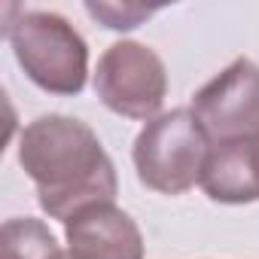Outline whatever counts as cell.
Returning a JSON list of instances; mask_svg holds the SVG:
<instances>
[{"mask_svg": "<svg viewBox=\"0 0 259 259\" xmlns=\"http://www.w3.org/2000/svg\"><path fill=\"white\" fill-rule=\"evenodd\" d=\"M19 165L37 186V201L52 220L110 204L116 198V168L98 135L70 116H40L19 138Z\"/></svg>", "mask_w": 259, "mask_h": 259, "instance_id": "1", "label": "cell"}, {"mask_svg": "<svg viewBox=\"0 0 259 259\" xmlns=\"http://www.w3.org/2000/svg\"><path fill=\"white\" fill-rule=\"evenodd\" d=\"M16 61L34 85L52 95H79L89 76V46L58 13L22 10L4 28Z\"/></svg>", "mask_w": 259, "mask_h": 259, "instance_id": "2", "label": "cell"}, {"mask_svg": "<svg viewBox=\"0 0 259 259\" xmlns=\"http://www.w3.org/2000/svg\"><path fill=\"white\" fill-rule=\"evenodd\" d=\"M213 144L192 110L177 107L144 125L135 141V168L147 189L180 195L201 183Z\"/></svg>", "mask_w": 259, "mask_h": 259, "instance_id": "3", "label": "cell"}, {"mask_svg": "<svg viewBox=\"0 0 259 259\" xmlns=\"http://www.w3.org/2000/svg\"><path fill=\"white\" fill-rule=\"evenodd\" d=\"M95 95L107 110L125 119L153 122L162 116L159 110L168 95L165 61L144 43L119 40L98 58Z\"/></svg>", "mask_w": 259, "mask_h": 259, "instance_id": "4", "label": "cell"}, {"mask_svg": "<svg viewBox=\"0 0 259 259\" xmlns=\"http://www.w3.org/2000/svg\"><path fill=\"white\" fill-rule=\"evenodd\" d=\"M189 110L213 147L259 135V67L250 58H235L195 92Z\"/></svg>", "mask_w": 259, "mask_h": 259, "instance_id": "5", "label": "cell"}, {"mask_svg": "<svg viewBox=\"0 0 259 259\" xmlns=\"http://www.w3.org/2000/svg\"><path fill=\"white\" fill-rule=\"evenodd\" d=\"M70 259H144V235L138 223L110 204H95L64 223Z\"/></svg>", "mask_w": 259, "mask_h": 259, "instance_id": "6", "label": "cell"}, {"mask_svg": "<svg viewBox=\"0 0 259 259\" xmlns=\"http://www.w3.org/2000/svg\"><path fill=\"white\" fill-rule=\"evenodd\" d=\"M201 189L207 192V198L223 204L259 201V165H256L250 138L220 144L210 150L201 174Z\"/></svg>", "mask_w": 259, "mask_h": 259, "instance_id": "7", "label": "cell"}, {"mask_svg": "<svg viewBox=\"0 0 259 259\" xmlns=\"http://www.w3.org/2000/svg\"><path fill=\"white\" fill-rule=\"evenodd\" d=\"M4 259H55L61 253L55 235L46 229V223L34 217H19L4 223Z\"/></svg>", "mask_w": 259, "mask_h": 259, "instance_id": "8", "label": "cell"}, {"mask_svg": "<svg viewBox=\"0 0 259 259\" xmlns=\"http://www.w3.org/2000/svg\"><path fill=\"white\" fill-rule=\"evenodd\" d=\"M156 10L159 7H144V4H85V13L110 31H132Z\"/></svg>", "mask_w": 259, "mask_h": 259, "instance_id": "9", "label": "cell"}, {"mask_svg": "<svg viewBox=\"0 0 259 259\" xmlns=\"http://www.w3.org/2000/svg\"><path fill=\"white\" fill-rule=\"evenodd\" d=\"M250 144H253V156H256V165H259V135H253Z\"/></svg>", "mask_w": 259, "mask_h": 259, "instance_id": "10", "label": "cell"}, {"mask_svg": "<svg viewBox=\"0 0 259 259\" xmlns=\"http://www.w3.org/2000/svg\"><path fill=\"white\" fill-rule=\"evenodd\" d=\"M55 259H70V256H67V253H64V250H61V253H58V256H55Z\"/></svg>", "mask_w": 259, "mask_h": 259, "instance_id": "11", "label": "cell"}]
</instances>
